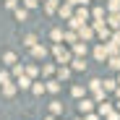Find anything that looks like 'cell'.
I'll return each instance as SVG.
<instances>
[{
    "label": "cell",
    "mask_w": 120,
    "mask_h": 120,
    "mask_svg": "<svg viewBox=\"0 0 120 120\" xmlns=\"http://www.w3.org/2000/svg\"><path fill=\"white\" fill-rule=\"evenodd\" d=\"M52 50H55V55H57V60H60V63H73V60H71V55L63 50V45H55Z\"/></svg>",
    "instance_id": "cell-1"
},
{
    "label": "cell",
    "mask_w": 120,
    "mask_h": 120,
    "mask_svg": "<svg viewBox=\"0 0 120 120\" xmlns=\"http://www.w3.org/2000/svg\"><path fill=\"white\" fill-rule=\"evenodd\" d=\"M94 29H97V34H99V37H105V39L110 37V29H107L102 21H94Z\"/></svg>",
    "instance_id": "cell-2"
},
{
    "label": "cell",
    "mask_w": 120,
    "mask_h": 120,
    "mask_svg": "<svg viewBox=\"0 0 120 120\" xmlns=\"http://www.w3.org/2000/svg\"><path fill=\"white\" fill-rule=\"evenodd\" d=\"M91 107H94L91 99H81V102H78V110H81V112H91Z\"/></svg>",
    "instance_id": "cell-3"
},
{
    "label": "cell",
    "mask_w": 120,
    "mask_h": 120,
    "mask_svg": "<svg viewBox=\"0 0 120 120\" xmlns=\"http://www.w3.org/2000/svg\"><path fill=\"white\" fill-rule=\"evenodd\" d=\"M57 13H60V18H73V11H71V5H60V8H57Z\"/></svg>",
    "instance_id": "cell-4"
},
{
    "label": "cell",
    "mask_w": 120,
    "mask_h": 120,
    "mask_svg": "<svg viewBox=\"0 0 120 120\" xmlns=\"http://www.w3.org/2000/svg\"><path fill=\"white\" fill-rule=\"evenodd\" d=\"M94 57H97V60H105V57H107V47H102V45L94 47Z\"/></svg>",
    "instance_id": "cell-5"
},
{
    "label": "cell",
    "mask_w": 120,
    "mask_h": 120,
    "mask_svg": "<svg viewBox=\"0 0 120 120\" xmlns=\"http://www.w3.org/2000/svg\"><path fill=\"white\" fill-rule=\"evenodd\" d=\"M105 91H117V81H112V78H107V81H102Z\"/></svg>",
    "instance_id": "cell-6"
},
{
    "label": "cell",
    "mask_w": 120,
    "mask_h": 120,
    "mask_svg": "<svg viewBox=\"0 0 120 120\" xmlns=\"http://www.w3.org/2000/svg\"><path fill=\"white\" fill-rule=\"evenodd\" d=\"M31 55H34V57H45V55H47V47H39V45H37V47H31Z\"/></svg>",
    "instance_id": "cell-7"
},
{
    "label": "cell",
    "mask_w": 120,
    "mask_h": 120,
    "mask_svg": "<svg viewBox=\"0 0 120 120\" xmlns=\"http://www.w3.org/2000/svg\"><path fill=\"white\" fill-rule=\"evenodd\" d=\"M16 89H18L16 84H5V86H3V94H5V97H13V94H16Z\"/></svg>",
    "instance_id": "cell-8"
},
{
    "label": "cell",
    "mask_w": 120,
    "mask_h": 120,
    "mask_svg": "<svg viewBox=\"0 0 120 120\" xmlns=\"http://www.w3.org/2000/svg\"><path fill=\"white\" fill-rule=\"evenodd\" d=\"M76 18L86 24V18H89V11H86V8H78V11H76Z\"/></svg>",
    "instance_id": "cell-9"
},
{
    "label": "cell",
    "mask_w": 120,
    "mask_h": 120,
    "mask_svg": "<svg viewBox=\"0 0 120 120\" xmlns=\"http://www.w3.org/2000/svg\"><path fill=\"white\" fill-rule=\"evenodd\" d=\"M18 89H29L31 86V81H29V76H21V78H18V84H16Z\"/></svg>",
    "instance_id": "cell-10"
},
{
    "label": "cell",
    "mask_w": 120,
    "mask_h": 120,
    "mask_svg": "<svg viewBox=\"0 0 120 120\" xmlns=\"http://www.w3.org/2000/svg\"><path fill=\"white\" fill-rule=\"evenodd\" d=\"M24 45H26V47H37V37H34V34H26V37H24Z\"/></svg>",
    "instance_id": "cell-11"
},
{
    "label": "cell",
    "mask_w": 120,
    "mask_h": 120,
    "mask_svg": "<svg viewBox=\"0 0 120 120\" xmlns=\"http://www.w3.org/2000/svg\"><path fill=\"white\" fill-rule=\"evenodd\" d=\"M50 37H52V42H60L65 34H63V29H52V34H50Z\"/></svg>",
    "instance_id": "cell-12"
},
{
    "label": "cell",
    "mask_w": 120,
    "mask_h": 120,
    "mask_svg": "<svg viewBox=\"0 0 120 120\" xmlns=\"http://www.w3.org/2000/svg\"><path fill=\"white\" fill-rule=\"evenodd\" d=\"M78 37H81V39H91V37H94V31H91V29H86V26H84V29H81V31H78Z\"/></svg>",
    "instance_id": "cell-13"
},
{
    "label": "cell",
    "mask_w": 120,
    "mask_h": 120,
    "mask_svg": "<svg viewBox=\"0 0 120 120\" xmlns=\"http://www.w3.org/2000/svg\"><path fill=\"white\" fill-rule=\"evenodd\" d=\"M26 8H16V18H18V21H26Z\"/></svg>",
    "instance_id": "cell-14"
},
{
    "label": "cell",
    "mask_w": 120,
    "mask_h": 120,
    "mask_svg": "<svg viewBox=\"0 0 120 120\" xmlns=\"http://www.w3.org/2000/svg\"><path fill=\"white\" fill-rule=\"evenodd\" d=\"M73 68H76V71H84V68H86V63H84L81 57H76V60H73Z\"/></svg>",
    "instance_id": "cell-15"
},
{
    "label": "cell",
    "mask_w": 120,
    "mask_h": 120,
    "mask_svg": "<svg viewBox=\"0 0 120 120\" xmlns=\"http://www.w3.org/2000/svg\"><path fill=\"white\" fill-rule=\"evenodd\" d=\"M110 26L112 29H120V16H110Z\"/></svg>",
    "instance_id": "cell-16"
},
{
    "label": "cell",
    "mask_w": 120,
    "mask_h": 120,
    "mask_svg": "<svg viewBox=\"0 0 120 120\" xmlns=\"http://www.w3.org/2000/svg\"><path fill=\"white\" fill-rule=\"evenodd\" d=\"M45 8H47V13H52V11L57 8V0H47V3H45Z\"/></svg>",
    "instance_id": "cell-17"
},
{
    "label": "cell",
    "mask_w": 120,
    "mask_h": 120,
    "mask_svg": "<svg viewBox=\"0 0 120 120\" xmlns=\"http://www.w3.org/2000/svg\"><path fill=\"white\" fill-rule=\"evenodd\" d=\"M73 50H76V55H86V45H73Z\"/></svg>",
    "instance_id": "cell-18"
},
{
    "label": "cell",
    "mask_w": 120,
    "mask_h": 120,
    "mask_svg": "<svg viewBox=\"0 0 120 120\" xmlns=\"http://www.w3.org/2000/svg\"><path fill=\"white\" fill-rule=\"evenodd\" d=\"M57 76H60V78H68V76H71V68H65V65H63V68L57 71Z\"/></svg>",
    "instance_id": "cell-19"
},
{
    "label": "cell",
    "mask_w": 120,
    "mask_h": 120,
    "mask_svg": "<svg viewBox=\"0 0 120 120\" xmlns=\"http://www.w3.org/2000/svg\"><path fill=\"white\" fill-rule=\"evenodd\" d=\"M110 65H112V68H117V71H120V55H115V57H110Z\"/></svg>",
    "instance_id": "cell-20"
},
{
    "label": "cell",
    "mask_w": 120,
    "mask_h": 120,
    "mask_svg": "<svg viewBox=\"0 0 120 120\" xmlns=\"http://www.w3.org/2000/svg\"><path fill=\"white\" fill-rule=\"evenodd\" d=\"M50 110L57 115V112H63V105H60V102H52V105H50Z\"/></svg>",
    "instance_id": "cell-21"
},
{
    "label": "cell",
    "mask_w": 120,
    "mask_h": 120,
    "mask_svg": "<svg viewBox=\"0 0 120 120\" xmlns=\"http://www.w3.org/2000/svg\"><path fill=\"white\" fill-rule=\"evenodd\" d=\"M102 16H105V8H94V21H99Z\"/></svg>",
    "instance_id": "cell-22"
},
{
    "label": "cell",
    "mask_w": 120,
    "mask_h": 120,
    "mask_svg": "<svg viewBox=\"0 0 120 120\" xmlns=\"http://www.w3.org/2000/svg\"><path fill=\"white\" fill-rule=\"evenodd\" d=\"M3 60H5V63H16V55H13V52H5Z\"/></svg>",
    "instance_id": "cell-23"
},
{
    "label": "cell",
    "mask_w": 120,
    "mask_h": 120,
    "mask_svg": "<svg viewBox=\"0 0 120 120\" xmlns=\"http://www.w3.org/2000/svg\"><path fill=\"white\" fill-rule=\"evenodd\" d=\"M99 112H102V115H112V112H110V105H107V102H105V105H99Z\"/></svg>",
    "instance_id": "cell-24"
},
{
    "label": "cell",
    "mask_w": 120,
    "mask_h": 120,
    "mask_svg": "<svg viewBox=\"0 0 120 120\" xmlns=\"http://www.w3.org/2000/svg\"><path fill=\"white\" fill-rule=\"evenodd\" d=\"M31 91H34V94H42V91H45V84H34Z\"/></svg>",
    "instance_id": "cell-25"
},
{
    "label": "cell",
    "mask_w": 120,
    "mask_h": 120,
    "mask_svg": "<svg viewBox=\"0 0 120 120\" xmlns=\"http://www.w3.org/2000/svg\"><path fill=\"white\" fill-rule=\"evenodd\" d=\"M65 39H68L71 45H78V42H76V34H73V31H68V34H65Z\"/></svg>",
    "instance_id": "cell-26"
},
{
    "label": "cell",
    "mask_w": 120,
    "mask_h": 120,
    "mask_svg": "<svg viewBox=\"0 0 120 120\" xmlns=\"http://www.w3.org/2000/svg\"><path fill=\"white\" fill-rule=\"evenodd\" d=\"M47 89H50V91H57V89H60V84H57V81H50V84H47Z\"/></svg>",
    "instance_id": "cell-27"
},
{
    "label": "cell",
    "mask_w": 120,
    "mask_h": 120,
    "mask_svg": "<svg viewBox=\"0 0 120 120\" xmlns=\"http://www.w3.org/2000/svg\"><path fill=\"white\" fill-rule=\"evenodd\" d=\"M37 3H39V0H24V5H26V8H37Z\"/></svg>",
    "instance_id": "cell-28"
},
{
    "label": "cell",
    "mask_w": 120,
    "mask_h": 120,
    "mask_svg": "<svg viewBox=\"0 0 120 120\" xmlns=\"http://www.w3.org/2000/svg\"><path fill=\"white\" fill-rule=\"evenodd\" d=\"M120 8V0H110V11H117Z\"/></svg>",
    "instance_id": "cell-29"
},
{
    "label": "cell",
    "mask_w": 120,
    "mask_h": 120,
    "mask_svg": "<svg viewBox=\"0 0 120 120\" xmlns=\"http://www.w3.org/2000/svg\"><path fill=\"white\" fill-rule=\"evenodd\" d=\"M112 42H115V45H117V47H120V29H117V31H115V34H112Z\"/></svg>",
    "instance_id": "cell-30"
},
{
    "label": "cell",
    "mask_w": 120,
    "mask_h": 120,
    "mask_svg": "<svg viewBox=\"0 0 120 120\" xmlns=\"http://www.w3.org/2000/svg\"><path fill=\"white\" fill-rule=\"evenodd\" d=\"M81 3L86 5V3H89V0H68V5H81Z\"/></svg>",
    "instance_id": "cell-31"
},
{
    "label": "cell",
    "mask_w": 120,
    "mask_h": 120,
    "mask_svg": "<svg viewBox=\"0 0 120 120\" xmlns=\"http://www.w3.org/2000/svg\"><path fill=\"white\" fill-rule=\"evenodd\" d=\"M8 84V73H0V86H5Z\"/></svg>",
    "instance_id": "cell-32"
},
{
    "label": "cell",
    "mask_w": 120,
    "mask_h": 120,
    "mask_svg": "<svg viewBox=\"0 0 120 120\" xmlns=\"http://www.w3.org/2000/svg\"><path fill=\"white\" fill-rule=\"evenodd\" d=\"M110 120H120V112H112V115H110Z\"/></svg>",
    "instance_id": "cell-33"
},
{
    "label": "cell",
    "mask_w": 120,
    "mask_h": 120,
    "mask_svg": "<svg viewBox=\"0 0 120 120\" xmlns=\"http://www.w3.org/2000/svg\"><path fill=\"white\" fill-rule=\"evenodd\" d=\"M86 120H97V115H86Z\"/></svg>",
    "instance_id": "cell-34"
},
{
    "label": "cell",
    "mask_w": 120,
    "mask_h": 120,
    "mask_svg": "<svg viewBox=\"0 0 120 120\" xmlns=\"http://www.w3.org/2000/svg\"><path fill=\"white\" fill-rule=\"evenodd\" d=\"M117 112H120V102H117Z\"/></svg>",
    "instance_id": "cell-35"
},
{
    "label": "cell",
    "mask_w": 120,
    "mask_h": 120,
    "mask_svg": "<svg viewBox=\"0 0 120 120\" xmlns=\"http://www.w3.org/2000/svg\"><path fill=\"white\" fill-rule=\"evenodd\" d=\"M117 84H120V78H117Z\"/></svg>",
    "instance_id": "cell-36"
},
{
    "label": "cell",
    "mask_w": 120,
    "mask_h": 120,
    "mask_svg": "<svg viewBox=\"0 0 120 120\" xmlns=\"http://www.w3.org/2000/svg\"><path fill=\"white\" fill-rule=\"evenodd\" d=\"M78 120H81V117H78Z\"/></svg>",
    "instance_id": "cell-37"
},
{
    "label": "cell",
    "mask_w": 120,
    "mask_h": 120,
    "mask_svg": "<svg viewBox=\"0 0 120 120\" xmlns=\"http://www.w3.org/2000/svg\"><path fill=\"white\" fill-rule=\"evenodd\" d=\"M117 16H120V13H117Z\"/></svg>",
    "instance_id": "cell-38"
}]
</instances>
